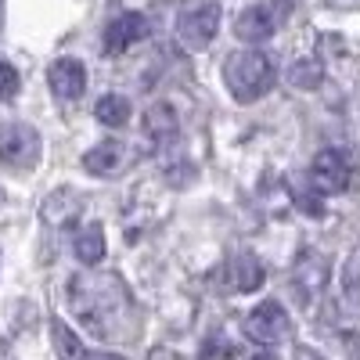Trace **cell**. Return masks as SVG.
<instances>
[{"mask_svg": "<svg viewBox=\"0 0 360 360\" xmlns=\"http://www.w3.org/2000/svg\"><path fill=\"white\" fill-rule=\"evenodd\" d=\"M288 15H292V0H259V4H252L238 15L234 33L245 44H263L288 22Z\"/></svg>", "mask_w": 360, "mask_h": 360, "instance_id": "cell-2", "label": "cell"}, {"mask_svg": "<svg viewBox=\"0 0 360 360\" xmlns=\"http://www.w3.org/2000/svg\"><path fill=\"white\" fill-rule=\"evenodd\" d=\"M274 76H278V65L263 51H238L224 62V86L231 90V98L238 105L259 101L274 86Z\"/></svg>", "mask_w": 360, "mask_h": 360, "instance_id": "cell-1", "label": "cell"}, {"mask_svg": "<svg viewBox=\"0 0 360 360\" xmlns=\"http://www.w3.org/2000/svg\"><path fill=\"white\" fill-rule=\"evenodd\" d=\"M353 180V169H349V159L339 152V148H324V152L314 155L310 162V184L321 191V195H342Z\"/></svg>", "mask_w": 360, "mask_h": 360, "instance_id": "cell-6", "label": "cell"}, {"mask_svg": "<svg viewBox=\"0 0 360 360\" xmlns=\"http://www.w3.org/2000/svg\"><path fill=\"white\" fill-rule=\"evenodd\" d=\"M94 115H98V123H101V127L119 130V127H127V123H130V101H127L123 94H105V98L98 101Z\"/></svg>", "mask_w": 360, "mask_h": 360, "instance_id": "cell-18", "label": "cell"}, {"mask_svg": "<svg viewBox=\"0 0 360 360\" xmlns=\"http://www.w3.org/2000/svg\"><path fill=\"white\" fill-rule=\"evenodd\" d=\"M15 94H18V72L11 62L0 58V101H11Z\"/></svg>", "mask_w": 360, "mask_h": 360, "instance_id": "cell-19", "label": "cell"}, {"mask_svg": "<svg viewBox=\"0 0 360 360\" xmlns=\"http://www.w3.org/2000/svg\"><path fill=\"white\" fill-rule=\"evenodd\" d=\"M328 4H335V8H360V0H328Z\"/></svg>", "mask_w": 360, "mask_h": 360, "instance_id": "cell-24", "label": "cell"}, {"mask_svg": "<svg viewBox=\"0 0 360 360\" xmlns=\"http://www.w3.org/2000/svg\"><path fill=\"white\" fill-rule=\"evenodd\" d=\"M231 353H238V346H231L224 335H213V339L202 346V356L198 360H227Z\"/></svg>", "mask_w": 360, "mask_h": 360, "instance_id": "cell-20", "label": "cell"}, {"mask_svg": "<svg viewBox=\"0 0 360 360\" xmlns=\"http://www.w3.org/2000/svg\"><path fill=\"white\" fill-rule=\"evenodd\" d=\"M72 249H76V256H79L86 266L101 263V259H105V231H101V224H86V227L76 234Z\"/></svg>", "mask_w": 360, "mask_h": 360, "instance_id": "cell-14", "label": "cell"}, {"mask_svg": "<svg viewBox=\"0 0 360 360\" xmlns=\"http://www.w3.org/2000/svg\"><path fill=\"white\" fill-rule=\"evenodd\" d=\"M324 281H328V263L314 252V249H307L303 256H299V263H295V278H292V288H295V299L299 303H310V299L324 288Z\"/></svg>", "mask_w": 360, "mask_h": 360, "instance_id": "cell-9", "label": "cell"}, {"mask_svg": "<svg viewBox=\"0 0 360 360\" xmlns=\"http://www.w3.org/2000/svg\"><path fill=\"white\" fill-rule=\"evenodd\" d=\"M224 285H227V292H256L263 285V263L252 252H242V256L227 259Z\"/></svg>", "mask_w": 360, "mask_h": 360, "instance_id": "cell-10", "label": "cell"}, {"mask_svg": "<svg viewBox=\"0 0 360 360\" xmlns=\"http://www.w3.org/2000/svg\"><path fill=\"white\" fill-rule=\"evenodd\" d=\"M144 134H148V137H155L159 144L176 141V134H180V115L173 112V105L159 101V105L148 108V112H144Z\"/></svg>", "mask_w": 360, "mask_h": 360, "instance_id": "cell-11", "label": "cell"}, {"mask_svg": "<svg viewBox=\"0 0 360 360\" xmlns=\"http://www.w3.org/2000/svg\"><path fill=\"white\" fill-rule=\"evenodd\" d=\"M295 360H328V356H321L314 346H299V349H295Z\"/></svg>", "mask_w": 360, "mask_h": 360, "instance_id": "cell-22", "label": "cell"}, {"mask_svg": "<svg viewBox=\"0 0 360 360\" xmlns=\"http://www.w3.org/2000/svg\"><path fill=\"white\" fill-rule=\"evenodd\" d=\"M342 307L346 314L360 317V249H353L342 263Z\"/></svg>", "mask_w": 360, "mask_h": 360, "instance_id": "cell-13", "label": "cell"}, {"mask_svg": "<svg viewBox=\"0 0 360 360\" xmlns=\"http://www.w3.org/2000/svg\"><path fill=\"white\" fill-rule=\"evenodd\" d=\"M324 83V62L321 58H295L288 69V86L295 90H317Z\"/></svg>", "mask_w": 360, "mask_h": 360, "instance_id": "cell-15", "label": "cell"}, {"mask_svg": "<svg viewBox=\"0 0 360 360\" xmlns=\"http://www.w3.org/2000/svg\"><path fill=\"white\" fill-rule=\"evenodd\" d=\"M123 144L119 141H101L98 148H90V152L83 155V169L94 173V176H112L119 169V162H123Z\"/></svg>", "mask_w": 360, "mask_h": 360, "instance_id": "cell-12", "label": "cell"}, {"mask_svg": "<svg viewBox=\"0 0 360 360\" xmlns=\"http://www.w3.org/2000/svg\"><path fill=\"white\" fill-rule=\"evenodd\" d=\"M47 83L62 101H76L86 90V69H83L79 58H58L47 69Z\"/></svg>", "mask_w": 360, "mask_h": 360, "instance_id": "cell-8", "label": "cell"}, {"mask_svg": "<svg viewBox=\"0 0 360 360\" xmlns=\"http://www.w3.org/2000/svg\"><path fill=\"white\" fill-rule=\"evenodd\" d=\"M245 360H278V353H270V349H259V353H252V356H245Z\"/></svg>", "mask_w": 360, "mask_h": 360, "instance_id": "cell-23", "label": "cell"}, {"mask_svg": "<svg viewBox=\"0 0 360 360\" xmlns=\"http://www.w3.org/2000/svg\"><path fill=\"white\" fill-rule=\"evenodd\" d=\"M90 360H127V356H119V353H98V356H90Z\"/></svg>", "mask_w": 360, "mask_h": 360, "instance_id": "cell-25", "label": "cell"}, {"mask_svg": "<svg viewBox=\"0 0 360 360\" xmlns=\"http://www.w3.org/2000/svg\"><path fill=\"white\" fill-rule=\"evenodd\" d=\"M288 332H292V317L285 314V307L278 303V299H263L259 307H252L245 314V335L263 342V346L281 342Z\"/></svg>", "mask_w": 360, "mask_h": 360, "instance_id": "cell-5", "label": "cell"}, {"mask_svg": "<svg viewBox=\"0 0 360 360\" xmlns=\"http://www.w3.org/2000/svg\"><path fill=\"white\" fill-rule=\"evenodd\" d=\"M76 213H79V205H76V198H72L69 191H54V195L44 202V209H40V217H44L51 227H65V224H72Z\"/></svg>", "mask_w": 360, "mask_h": 360, "instance_id": "cell-17", "label": "cell"}, {"mask_svg": "<svg viewBox=\"0 0 360 360\" xmlns=\"http://www.w3.org/2000/svg\"><path fill=\"white\" fill-rule=\"evenodd\" d=\"M51 339H54L58 360H86V346H83V339L72 332L65 321H51Z\"/></svg>", "mask_w": 360, "mask_h": 360, "instance_id": "cell-16", "label": "cell"}, {"mask_svg": "<svg viewBox=\"0 0 360 360\" xmlns=\"http://www.w3.org/2000/svg\"><path fill=\"white\" fill-rule=\"evenodd\" d=\"M217 29H220V4H213V0L180 11V18H176V37L191 51H202V47L213 44Z\"/></svg>", "mask_w": 360, "mask_h": 360, "instance_id": "cell-3", "label": "cell"}, {"mask_svg": "<svg viewBox=\"0 0 360 360\" xmlns=\"http://www.w3.org/2000/svg\"><path fill=\"white\" fill-rule=\"evenodd\" d=\"M0 159L11 169H33L40 159V134L29 123L0 127Z\"/></svg>", "mask_w": 360, "mask_h": 360, "instance_id": "cell-4", "label": "cell"}, {"mask_svg": "<svg viewBox=\"0 0 360 360\" xmlns=\"http://www.w3.org/2000/svg\"><path fill=\"white\" fill-rule=\"evenodd\" d=\"M166 173H169L166 180H169L173 188H184V184H191V180H195V166H191V162H176V166H169Z\"/></svg>", "mask_w": 360, "mask_h": 360, "instance_id": "cell-21", "label": "cell"}, {"mask_svg": "<svg viewBox=\"0 0 360 360\" xmlns=\"http://www.w3.org/2000/svg\"><path fill=\"white\" fill-rule=\"evenodd\" d=\"M148 37V18L141 11H127V15H119L115 22H108L105 29V54H123L130 51L134 44H141Z\"/></svg>", "mask_w": 360, "mask_h": 360, "instance_id": "cell-7", "label": "cell"}]
</instances>
